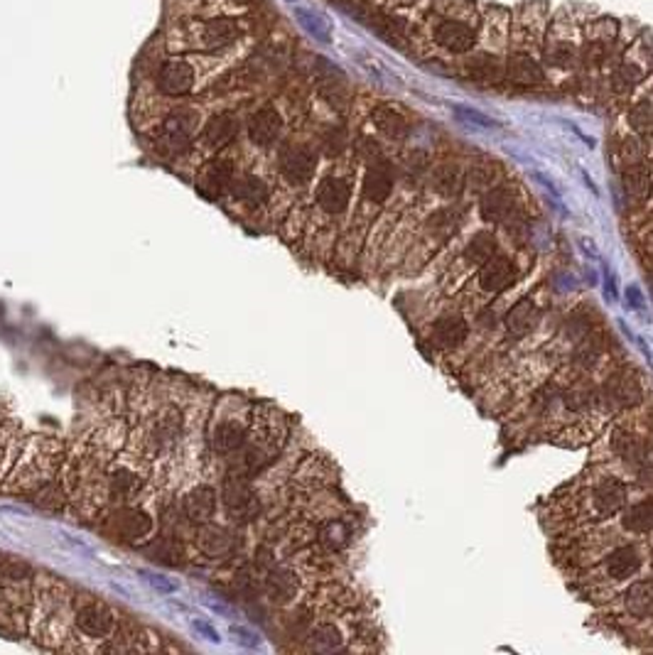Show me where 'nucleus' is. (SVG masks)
<instances>
[{
  "label": "nucleus",
  "instance_id": "obj_1",
  "mask_svg": "<svg viewBox=\"0 0 653 655\" xmlns=\"http://www.w3.org/2000/svg\"><path fill=\"white\" fill-rule=\"evenodd\" d=\"M287 425L283 415L273 408H258L251 412V430L244 450L238 451V476L251 479L258 471H263L273 461L278 451L283 450Z\"/></svg>",
  "mask_w": 653,
  "mask_h": 655
},
{
  "label": "nucleus",
  "instance_id": "obj_2",
  "mask_svg": "<svg viewBox=\"0 0 653 655\" xmlns=\"http://www.w3.org/2000/svg\"><path fill=\"white\" fill-rule=\"evenodd\" d=\"M60 467V444L50 437H35L22 454V461L12 469L11 483L3 486V491L35 493L42 486L54 482V474Z\"/></svg>",
  "mask_w": 653,
  "mask_h": 655
},
{
  "label": "nucleus",
  "instance_id": "obj_3",
  "mask_svg": "<svg viewBox=\"0 0 653 655\" xmlns=\"http://www.w3.org/2000/svg\"><path fill=\"white\" fill-rule=\"evenodd\" d=\"M653 72V37L649 32H641L632 44H626L622 57L609 72V86L614 93L626 96L641 86Z\"/></svg>",
  "mask_w": 653,
  "mask_h": 655
},
{
  "label": "nucleus",
  "instance_id": "obj_4",
  "mask_svg": "<svg viewBox=\"0 0 653 655\" xmlns=\"http://www.w3.org/2000/svg\"><path fill=\"white\" fill-rule=\"evenodd\" d=\"M551 25V5L548 0H526L511 12L509 50L531 52L541 57L545 30Z\"/></svg>",
  "mask_w": 653,
  "mask_h": 655
},
{
  "label": "nucleus",
  "instance_id": "obj_5",
  "mask_svg": "<svg viewBox=\"0 0 653 655\" xmlns=\"http://www.w3.org/2000/svg\"><path fill=\"white\" fill-rule=\"evenodd\" d=\"M184 437V418L182 410L174 405H163L155 412L148 427H145V447L150 457H165L173 454L174 447Z\"/></svg>",
  "mask_w": 653,
  "mask_h": 655
},
{
  "label": "nucleus",
  "instance_id": "obj_6",
  "mask_svg": "<svg viewBox=\"0 0 653 655\" xmlns=\"http://www.w3.org/2000/svg\"><path fill=\"white\" fill-rule=\"evenodd\" d=\"M430 20H432L428 30L430 40L449 54H470L477 47V30H480L477 22L442 18L438 12Z\"/></svg>",
  "mask_w": 653,
  "mask_h": 655
},
{
  "label": "nucleus",
  "instance_id": "obj_7",
  "mask_svg": "<svg viewBox=\"0 0 653 655\" xmlns=\"http://www.w3.org/2000/svg\"><path fill=\"white\" fill-rule=\"evenodd\" d=\"M197 113L189 108H177L173 111L157 131V148L165 155H182L189 150V145L197 133Z\"/></svg>",
  "mask_w": 653,
  "mask_h": 655
},
{
  "label": "nucleus",
  "instance_id": "obj_8",
  "mask_svg": "<svg viewBox=\"0 0 653 655\" xmlns=\"http://www.w3.org/2000/svg\"><path fill=\"white\" fill-rule=\"evenodd\" d=\"M74 626L84 638L109 641L116 634V614L109 604L99 599H86L74 611Z\"/></svg>",
  "mask_w": 653,
  "mask_h": 655
},
{
  "label": "nucleus",
  "instance_id": "obj_9",
  "mask_svg": "<svg viewBox=\"0 0 653 655\" xmlns=\"http://www.w3.org/2000/svg\"><path fill=\"white\" fill-rule=\"evenodd\" d=\"M511 40V11L501 5H487L480 15V30H477V47L494 54L509 50Z\"/></svg>",
  "mask_w": 653,
  "mask_h": 655
},
{
  "label": "nucleus",
  "instance_id": "obj_10",
  "mask_svg": "<svg viewBox=\"0 0 653 655\" xmlns=\"http://www.w3.org/2000/svg\"><path fill=\"white\" fill-rule=\"evenodd\" d=\"M278 167L290 185H307L317 170V155L307 145H286L278 155Z\"/></svg>",
  "mask_w": 653,
  "mask_h": 655
},
{
  "label": "nucleus",
  "instance_id": "obj_11",
  "mask_svg": "<svg viewBox=\"0 0 653 655\" xmlns=\"http://www.w3.org/2000/svg\"><path fill=\"white\" fill-rule=\"evenodd\" d=\"M251 420V418H248ZM241 418V415H226L216 422L214 430H212V450L216 454H238L244 450L246 440H248V430H251V422Z\"/></svg>",
  "mask_w": 653,
  "mask_h": 655
},
{
  "label": "nucleus",
  "instance_id": "obj_12",
  "mask_svg": "<svg viewBox=\"0 0 653 655\" xmlns=\"http://www.w3.org/2000/svg\"><path fill=\"white\" fill-rule=\"evenodd\" d=\"M197 40L194 47L199 50H224L241 37V25L234 18H212L197 25Z\"/></svg>",
  "mask_w": 653,
  "mask_h": 655
},
{
  "label": "nucleus",
  "instance_id": "obj_13",
  "mask_svg": "<svg viewBox=\"0 0 653 655\" xmlns=\"http://www.w3.org/2000/svg\"><path fill=\"white\" fill-rule=\"evenodd\" d=\"M143 474L131 467H116L103 474L106 483V499L113 503H131L143 489Z\"/></svg>",
  "mask_w": 653,
  "mask_h": 655
},
{
  "label": "nucleus",
  "instance_id": "obj_14",
  "mask_svg": "<svg viewBox=\"0 0 653 655\" xmlns=\"http://www.w3.org/2000/svg\"><path fill=\"white\" fill-rule=\"evenodd\" d=\"M506 79L516 86H538L545 82V67H543L541 57L531 54V52L511 50L509 60H506Z\"/></svg>",
  "mask_w": 653,
  "mask_h": 655
},
{
  "label": "nucleus",
  "instance_id": "obj_15",
  "mask_svg": "<svg viewBox=\"0 0 653 655\" xmlns=\"http://www.w3.org/2000/svg\"><path fill=\"white\" fill-rule=\"evenodd\" d=\"M604 400L612 408H632L641 403V383L633 371H617L612 379L604 383Z\"/></svg>",
  "mask_w": 653,
  "mask_h": 655
},
{
  "label": "nucleus",
  "instance_id": "obj_16",
  "mask_svg": "<svg viewBox=\"0 0 653 655\" xmlns=\"http://www.w3.org/2000/svg\"><path fill=\"white\" fill-rule=\"evenodd\" d=\"M113 528L121 535L123 540L128 543H143L150 538L155 523L150 518V513H145L143 508L138 506H123L121 511L116 513V521H113Z\"/></svg>",
  "mask_w": 653,
  "mask_h": 655
},
{
  "label": "nucleus",
  "instance_id": "obj_17",
  "mask_svg": "<svg viewBox=\"0 0 653 655\" xmlns=\"http://www.w3.org/2000/svg\"><path fill=\"white\" fill-rule=\"evenodd\" d=\"M393 185H396L393 164L388 160H374L368 164L367 174H364L361 192H364V199L371 202V204H383L391 196V192H393Z\"/></svg>",
  "mask_w": 653,
  "mask_h": 655
},
{
  "label": "nucleus",
  "instance_id": "obj_18",
  "mask_svg": "<svg viewBox=\"0 0 653 655\" xmlns=\"http://www.w3.org/2000/svg\"><path fill=\"white\" fill-rule=\"evenodd\" d=\"M283 133V116L273 106H263L248 121V138L258 148H273Z\"/></svg>",
  "mask_w": 653,
  "mask_h": 655
},
{
  "label": "nucleus",
  "instance_id": "obj_19",
  "mask_svg": "<svg viewBox=\"0 0 653 655\" xmlns=\"http://www.w3.org/2000/svg\"><path fill=\"white\" fill-rule=\"evenodd\" d=\"M516 277H519V270H516V266L511 263L509 258L494 256L481 266L477 283H480V287L484 292L499 295V292L509 290V287L516 283Z\"/></svg>",
  "mask_w": 653,
  "mask_h": 655
},
{
  "label": "nucleus",
  "instance_id": "obj_20",
  "mask_svg": "<svg viewBox=\"0 0 653 655\" xmlns=\"http://www.w3.org/2000/svg\"><path fill=\"white\" fill-rule=\"evenodd\" d=\"M194 67L184 60H170L157 72V89L165 96H184L192 92L194 86Z\"/></svg>",
  "mask_w": 653,
  "mask_h": 655
},
{
  "label": "nucleus",
  "instance_id": "obj_21",
  "mask_svg": "<svg viewBox=\"0 0 653 655\" xmlns=\"http://www.w3.org/2000/svg\"><path fill=\"white\" fill-rule=\"evenodd\" d=\"M224 501L226 508L234 513L236 518H241V521H248V518H254L255 513H258V499H255L254 489L248 486V479L238 476V474H234L226 482Z\"/></svg>",
  "mask_w": 653,
  "mask_h": 655
},
{
  "label": "nucleus",
  "instance_id": "obj_22",
  "mask_svg": "<svg viewBox=\"0 0 653 655\" xmlns=\"http://www.w3.org/2000/svg\"><path fill=\"white\" fill-rule=\"evenodd\" d=\"M315 199L319 209L326 214H342L347 212L349 202H351V182L344 177H325L317 187Z\"/></svg>",
  "mask_w": 653,
  "mask_h": 655
},
{
  "label": "nucleus",
  "instance_id": "obj_23",
  "mask_svg": "<svg viewBox=\"0 0 653 655\" xmlns=\"http://www.w3.org/2000/svg\"><path fill=\"white\" fill-rule=\"evenodd\" d=\"M216 503H219V493H216L212 486L199 483V486H194L192 491L184 496L182 501L184 518L197 523V525H205V523H209L214 518Z\"/></svg>",
  "mask_w": 653,
  "mask_h": 655
},
{
  "label": "nucleus",
  "instance_id": "obj_24",
  "mask_svg": "<svg viewBox=\"0 0 653 655\" xmlns=\"http://www.w3.org/2000/svg\"><path fill=\"white\" fill-rule=\"evenodd\" d=\"M516 209V189L509 185L491 187L489 192L481 199V219L499 224L504 219H509Z\"/></svg>",
  "mask_w": 653,
  "mask_h": 655
},
{
  "label": "nucleus",
  "instance_id": "obj_25",
  "mask_svg": "<svg viewBox=\"0 0 653 655\" xmlns=\"http://www.w3.org/2000/svg\"><path fill=\"white\" fill-rule=\"evenodd\" d=\"M236 133H238V118L231 111H222L206 121L205 131H202V143L209 150H222L234 140Z\"/></svg>",
  "mask_w": 653,
  "mask_h": 655
},
{
  "label": "nucleus",
  "instance_id": "obj_26",
  "mask_svg": "<svg viewBox=\"0 0 653 655\" xmlns=\"http://www.w3.org/2000/svg\"><path fill=\"white\" fill-rule=\"evenodd\" d=\"M464 72L472 82H501L506 76V62H501L499 54L484 50L480 54L467 57Z\"/></svg>",
  "mask_w": 653,
  "mask_h": 655
},
{
  "label": "nucleus",
  "instance_id": "obj_27",
  "mask_svg": "<svg viewBox=\"0 0 653 655\" xmlns=\"http://www.w3.org/2000/svg\"><path fill=\"white\" fill-rule=\"evenodd\" d=\"M626 503V486L619 479H604L602 483H597V489L593 493V506L597 515H614L619 513Z\"/></svg>",
  "mask_w": 653,
  "mask_h": 655
},
{
  "label": "nucleus",
  "instance_id": "obj_28",
  "mask_svg": "<svg viewBox=\"0 0 653 655\" xmlns=\"http://www.w3.org/2000/svg\"><path fill=\"white\" fill-rule=\"evenodd\" d=\"M622 185H624L626 196L633 199V202H643V199H649V196H651V189H653V174H651V170H649V164L646 163L626 164L622 172Z\"/></svg>",
  "mask_w": 653,
  "mask_h": 655
},
{
  "label": "nucleus",
  "instance_id": "obj_29",
  "mask_svg": "<svg viewBox=\"0 0 653 655\" xmlns=\"http://www.w3.org/2000/svg\"><path fill=\"white\" fill-rule=\"evenodd\" d=\"M371 121L376 125L381 135H386L391 140H403L410 133V121L396 106H378L376 111L371 113Z\"/></svg>",
  "mask_w": 653,
  "mask_h": 655
},
{
  "label": "nucleus",
  "instance_id": "obj_30",
  "mask_svg": "<svg viewBox=\"0 0 653 655\" xmlns=\"http://www.w3.org/2000/svg\"><path fill=\"white\" fill-rule=\"evenodd\" d=\"M639 567H641V557L633 545H622L604 557V572L612 579H626L639 572Z\"/></svg>",
  "mask_w": 653,
  "mask_h": 655
},
{
  "label": "nucleus",
  "instance_id": "obj_31",
  "mask_svg": "<svg viewBox=\"0 0 653 655\" xmlns=\"http://www.w3.org/2000/svg\"><path fill=\"white\" fill-rule=\"evenodd\" d=\"M231 195L248 206H261L268 202V185L258 174H241L231 182Z\"/></svg>",
  "mask_w": 653,
  "mask_h": 655
},
{
  "label": "nucleus",
  "instance_id": "obj_32",
  "mask_svg": "<svg viewBox=\"0 0 653 655\" xmlns=\"http://www.w3.org/2000/svg\"><path fill=\"white\" fill-rule=\"evenodd\" d=\"M467 337H470V327L462 317H445L432 327V341L439 348L460 347Z\"/></svg>",
  "mask_w": 653,
  "mask_h": 655
},
{
  "label": "nucleus",
  "instance_id": "obj_33",
  "mask_svg": "<svg viewBox=\"0 0 653 655\" xmlns=\"http://www.w3.org/2000/svg\"><path fill=\"white\" fill-rule=\"evenodd\" d=\"M626 611L636 619H651L653 616V582H636L624 594Z\"/></svg>",
  "mask_w": 653,
  "mask_h": 655
},
{
  "label": "nucleus",
  "instance_id": "obj_34",
  "mask_svg": "<svg viewBox=\"0 0 653 655\" xmlns=\"http://www.w3.org/2000/svg\"><path fill=\"white\" fill-rule=\"evenodd\" d=\"M234 177V164L226 160H212L202 170V187H206L212 195H222L226 189H231Z\"/></svg>",
  "mask_w": 653,
  "mask_h": 655
},
{
  "label": "nucleus",
  "instance_id": "obj_35",
  "mask_svg": "<svg viewBox=\"0 0 653 655\" xmlns=\"http://www.w3.org/2000/svg\"><path fill=\"white\" fill-rule=\"evenodd\" d=\"M344 645V635L335 624L315 626L307 635V648L315 653H335Z\"/></svg>",
  "mask_w": 653,
  "mask_h": 655
},
{
  "label": "nucleus",
  "instance_id": "obj_36",
  "mask_svg": "<svg viewBox=\"0 0 653 655\" xmlns=\"http://www.w3.org/2000/svg\"><path fill=\"white\" fill-rule=\"evenodd\" d=\"M268 594H270V599L278 602V604H286L290 602L297 592V577L290 570L286 567H276L273 572L268 574Z\"/></svg>",
  "mask_w": 653,
  "mask_h": 655
},
{
  "label": "nucleus",
  "instance_id": "obj_37",
  "mask_svg": "<svg viewBox=\"0 0 653 655\" xmlns=\"http://www.w3.org/2000/svg\"><path fill=\"white\" fill-rule=\"evenodd\" d=\"M538 322V309L533 305L531 300H520L516 308H511V312L506 315V327H509L511 334L516 337H523L528 334Z\"/></svg>",
  "mask_w": 653,
  "mask_h": 655
},
{
  "label": "nucleus",
  "instance_id": "obj_38",
  "mask_svg": "<svg viewBox=\"0 0 653 655\" xmlns=\"http://www.w3.org/2000/svg\"><path fill=\"white\" fill-rule=\"evenodd\" d=\"M624 528L629 532H639V535L653 531V499H643V501L633 503L632 508H626Z\"/></svg>",
  "mask_w": 653,
  "mask_h": 655
},
{
  "label": "nucleus",
  "instance_id": "obj_39",
  "mask_svg": "<svg viewBox=\"0 0 653 655\" xmlns=\"http://www.w3.org/2000/svg\"><path fill=\"white\" fill-rule=\"evenodd\" d=\"M432 182H435V189L442 196H457L462 192V185H464V172H462L460 164L445 163L435 170Z\"/></svg>",
  "mask_w": 653,
  "mask_h": 655
},
{
  "label": "nucleus",
  "instance_id": "obj_40",
  "mask_svg": "<svg viewBox=\"0 0 653 655\" xmlns=\"http://www.w3.org/2000/svg\"><path fill=\"white\" fill-rule=\"evenodd\" d=\"M619 37V20L607 15H594L593 20L582 25V40L584 42H614Z\"/></svg>",
  "mask_w": 653,
  "mask_h": 655
},
{
  "label": "nucleus",
  "instance_id": "obj_41",
  "mask_svg": "<svg viewBox=\"0 0 653 655\" xmlns=\"http://www.w3.org/2000/svg\"><path fill=\"white\" fill-rule=\"evenodd\" d=\"M496 253V238L489 231H480L464 248V260L474 266H484Z\"/></svg>",
  "mask_w": 653,
  "mask_h": 655
},
{
  "label": "nucleus",
  "instance_id": "obj_42",
  "mask_svg": "<svg viewBox=\"0 0 653 655\" xmlns=\"http://www.w3.org/2000/svg\"><path fill=\"white\" fill-rule=\"evenodd\" d=\"M197 545H199V550H205L206 555H224L226 550L231 547V538H229V532H226L224 528L205 523V528H202L199 535H197Z\"/></svg>",
  "mask_w": 653,
  "mask_h": 655
},
{
  "label": "nucleus",
  "instance_id": "obj_43",
  "mask_svg": "<svg viewBox=\"0 0 653 655\" xmlns=\"http://www.w3.org/2000/svg\"><path fill=\"white\" fill-rule=\"evenodd\" d=\"M319 543L325 545L326 550H342L347 547L349 540H351V528L347 525V521L342 518H335V521H326L322 528H319Z\"/></svg>",
  "mask_w": 653,
  "mask_h": 655
},
{
  "label": "nucleus",
  "instance_id": "obj_44",
  "mask_svg": "<svg viewBox=\"0 0 653 655\" xmlns=\"http://www.w3.org/2000/svg\"><path fill=\"white\" fill-rule=\"evenodd\" d=\"M626 121L632 125L633 133L649 135L653 133V106L649 101V96H643L639 101H633L626 111Z\"/></svg>",
  "mask_w": 653,
  "mask_h": 655
},
{
  "label": "nucleus",
  "instance_id": "obj_45",
  "mask_svg": "<svg viewBox=\"0 0 653 655\" xmlns=\"http://www.w3.org/2000/svg\"><path fill=\"white\" fill-rule=\"evenodd\" d=\"M295 15H297V22H300V25H302V28L312 35V37H317L319 42H329V28H326L325 20H319V18H317L315 12L297 8Z\"/></svg>",
  "mask_w": 653,
  "mask_h": 655
},
{
  "label": "nucleus",
  "instance_id": "obj_46",
  "mask_svg": "<svg viewBox=\"0 0 653 655\" xmlns=\"http://www.w3.org/2000/svg\"><path fill=\"white\" fill-rule=\"evenodd\" d=\"M558 15L568 18V20L575 22V25H580V28H582L584 22L593 20L594 15H597V8L587 5V3H565L560 11H558Z\"/></svg>",
  "mask_w": 653,
  "mask_h": 655
},
{
  "label": "nucleus",
  "instance_id": "obj_47",
  "mask_svg": "<svg viewBox=\"0 0 653 655\" xmlns=\"http://www.w3.org/2000/svg\"><path fill=\"white\" fill-rule=\"evenodd\" d=\"M141 574V579L145 584H150L155 592L160 594H174L180 592V584L174 582L173 577H167V574H160V572H153V570H138Z\"/></svg>",
  "mask_w": 653,
  "mask_h": 655
},
{
  "label": "nucleus",
  "instance_id": "obj_48",
  "mask_svg": "<svg viewBox=\"0 0 653 655\" xmlns=\"http://www.w3.org/2000/svg\"><path fill=\"white\" fill-rule=\"evenodd\" d=\"M322 145H325V153L332 155V157L344 153V148H347V133L342 128H329L325 138H322Z\"/></svg>",
  "mask_w": 653,
  "mask_h": 655
},
{
  "label": "nucleus",
  "instance_id": "obj_49",
  "mask_svg": "<svg viewBox=\"0 0 653 655\" xmlns=\"http://www.w3.org/2000/svg\"><path fill=\"white\" fill-rule=\"evenodd\" d=\"M231 635H234L236 643L244 645L248 651H258L261 648V635L251 631V628H246V626H231Z\"/></svg>",
  "mask_w": 653,
  "mask_h": 655
},
{
  "label": "nucleus",
  "instance_id": "obj_50",
  "mask_svg": "<svg viewBox=\"0 0 653 655\" xmlns=\"http://www.w3.org/2000/svg\"><path fill=\"white\" fill-rule=\"evenodd\" d=\"M192 628L197 631V634L202 635L205 641H209V643H222V635H219V631H216L214 626L209 624V621H205V619H192Z\"/></svg>",
  "mask_w": 653,
  "mask_h": 655
},
{
  "label": "nucleus",
  "instance_id": "obj_51",
  "mask_svg": "<svg viewBox=\"0 0 653 655\" xmlns=\"http://www.w3.org/2000/svg\"><path fill=\"white\" fill-rule=\"evenodd\" d=\"M472 180L477 185H494L496 182V167L494 164H477L472 170Z\"/></svg>",
  "mask_w": 653,
  "mask_h": 655
},
{
  "label": "nucleus",
  "instance_id": "obj_52",
  "mask_svg": "<svg viewBox=\"0 0 653 655\" xmlns=\"http://www.w3.org/2000/svg\"><path fill=\"white\" fill-rule=\"evenodd\" d=\"M455 113H460V116H464L467 121H472V124H480L484 125V128H494V121H491L489 116H484V113L480 111H474V108H467V106H455Z\"/></svg>",
  "mask_w": 653,
  "mask_h": 655
},
{
  "label": "nucleus",
  "instance_id": "obj_53",
  "mask_svg": "<svg viewBox=\"0 0 653 655\" xmlns=\"http://www.w3.org/2000/svg\"><path fill=\"white\" fill-rule=\"evenodd\" d=\"M202 604H205L206 609H212L214 614L224 616V619H231V616H234V611H231V606L222 604V602H216V599H202Z\"/></svg>",
  "mask_w": 653,
  "mask_h": 655
},
{
  "label": "nucleus",
  "instance_id": "obj_54",
  "mask_svg": "<svg viewBox=\"0 0 653 655\" xmlns=\"http://www.w3.org/2000/svg\"><path fill=\"white\" fill-rule=\"evenodd\" d=\"M626 300L632 302V308L636 309H643V297H641V290L636 285H629L626 287Z\"/></svg>",
  "mask_w": 653,
  "mask_h": 655
},
{
  "label": "nucleus",
  "instance_id": "obj_55",
  "mask_svg": "<svg viewBox=\"0 0 653 655\" xmlns=\"http://www.w3.org/2000/svg\"><path fill=\"white\" fill-rule=\"evenodd\" d=\"M386 3L393 8H413V5H420L423 0H386Z\"/></svg>",
  "mask_w": 653,
  "mask_h": 655
},
{
  "label": "nucleus",
  "instance_id": "obj_56",
  "mask_svg": "<svg viewBox=\"0 0 653 655\" xmlns=\"http://www.w3.org/2000/svg\"><path fill=\"white\" fill-rule=\"evenodd\" d=\"M8 454V447H5V440H0V469H3V459Z\"/></svg>",
  "mask_w": 653,
  "mask_h": 655
},
{
  "label": "nucleus",
  "instance_id": "obj_57",
  "mask_svg": "<svg viewBox=\"0 0 653 655\" xmlns=\"http://www.w3.org/2000/svg\"><path fill=\"white\" fill-rule=\"evenodd\" d=\"M234 3H238V5H254L258 0H234Z\"/></svg>",
  "mask_w": 653,
  "mask_h": 655
},
{
  "label": "nucleus",
  "instance_id": "obj_58",
  "mask_svg": "<svg viewBox=\"0 0 653 655\" xmlns=\"http://www.w3.org/2000/svg\"><path fill=\"white\" fill-rule=\"evenodd\" d=\"M651 567H653V555H651Z\"/></svg>",
  "mask_w": 653,
  "mask_h": 655
},
{
  "label": "nucleus",
  "instance_id": "obj_59",
  "mask_svg": "<svg viewBox=\"0 0 653 655\" xmlns=\"http://www.w3.org/2000/svg\"><path fill=\"white\" fill-rule=\"evenodd\" d=\"M290 3H295V0H290Z\"/></svg>",
  "mask_w": 653,
  "mask_h": 655
}]
</instances>
